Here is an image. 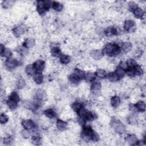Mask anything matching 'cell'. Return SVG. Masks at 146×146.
I'll return each mask as SVG.
<instances>
[{
    "label": "cell",
    "mask_w": 146,
    "mask_h": 146,
    "mask_svg": "<svg viewBox=\"0 0 146 146\" xmlns=\"http://www.w3.org/2000/svg\"><path fill=\"white\" fill-rule=\"evenodd\" d=\"M111 127L119 135H122L126 132V128L122 122L116 118H113L110 121Z\"/></svg>",
    "instance_id": "cell-1"
},
{
    "label": "cell",
    "mask_w": 146,
    "mask_h": 146,
    "mask_svg": "<svg viewBox=\"0 0 146 146\" xmlns=\"http://www.w3.org/2000/svg\"><path fill=\"white\" fill-rule=\"evenodd\" d=\"M92 128L88 125H84L82 127L81 136L82 140L84 141H89L91 140V137L94 133Z\"/></svg>",
    "instance_id": "cell-2"
},
{
    "label": "cell",
    "mask_w": 146,
    "mask_h": 146,
    "mask_svg": "<svg viewBox=\"0 0 146 146\" xmlns=\"http://www.w3.org/2000/svg\"><path fill=\"white\" fill-rule=\"evenodd\" d=\"M19 65V61L16 58H9L7 59L4 62V65L5 67L9 70L16 69Z\"/></svg>",
    "instance_id": "cell-3"
},
{
    "label": "cell",
    "mask_w": 146,
    "mask_h": 146,
    "mask_svg": "<svg viewBox=\"0 0 146 146\" xmlns=\"http://www.w3.org/2000/svg\"><path fill=\"white\" fill-rule=\"evenodd\" d=\"M34 98L35 101L42 103L47 98V94L46 91L41 88L37 89L34 94Z\"/></svg>",
    "instance_id": "cell-4"
},
{
    "label": "cell",
    "mask_w": 146,
    "mask_h": 146,
    "mask_svg": "<svg viewBox=\"0 0 146 146\" xmlns=\"http://www.w3.org/2000/svg\"><path fill=\"white\" fill-rule=\"evenodd\" d=\"M123 28L125 31L128 33H133L136 30L135 22L131 20H127L124 22Z\"/></svg>",
    "instance_id": "cell-5"
},
{
    "label": "cell",
    "mask_w": 146,
    "mask_h": 146,
    "mask_svg": "<svg viewBox=\"0 0 146 146\" xmlns=\"http://www.w3.org/2000/svg\"><path fill=\"white\" fill-rule=\"evenodd\" d=\"M102 84L100 82H93L90 87V91L95 95H98L101 91Z\"/></svg>",
    "instance_id": "cell-6"
},
{
    "label": "cell",
    "mask_w": 146,
    "mask_h": 146,
    "mask_svg": "<svg viewBox=\"0 0 146 146\" xmlns=\"http://www.w3.org/2000/svg\"><path fill=\"white\" fill-rule=\"evenodd\" d=\"M90 57L95 61H100L102 59L104 54L100 49H92L90 52Z\"/></svg>",
    "instance_id": "cell-7"
},
{
    "label": "cell",
    "mask_w": 146,
    "mask_h": 146,
    "mask_svg": "<svg viewBox=\"0 0 146 146\" xmlns=\"http://www.w3.org/2000/svg\"><path fill=\"white\" fill-rule=\"evenodd\" d=\"M21 124L24 129H26L28 130H34L36 128L35 123L31 119H24L21 122Z\"/></svg>",
    "instance_id": "cell-8"
},
{
    "label": "cell",
    "mask_w": 146,
    "mask_h": 146,
    "mask_svg": "<svg viewBox=\"0 0 146 146\" xmlns=\"http://www.w3.org/2000/svg\"><path fill=\"white\" fill-rule=\"evenodd\" d=\"M114 48V43H108L104 46L102 52L104 55L108 56L109 57H113V53Z\"/></svg>",
    "instance_id": "cell-9"
},
{
    "label": "cell",
    "mask_w": 146,
    "mask_h": 146,
    "mask_svg": "<svg viewBox=\"0 0 146 146\" xmlns=\"http://www.w3.org/2000/svg\"><path fill=\"white\" fill-rule=\"evenodd\" d=\"M12 32L16 37L19 38L25 33V28L22 25H17L13 27Z\"/></svg>",
    "instance_id": "cell-10"
},
{
    "label": "cell",
    "mask_w": 146,
    "mask_h": 146,
    "mask_svg": "<svg viewBox=\"0 0 146 146\" xmlns=\"http://www.w3.org/2000/svg\"><path fill=\"white\" fill-rule=\"evenodd\" d=\"M110 104L112 107L114 109L118 108L121 105V100L120 97L117 95L112 96L110 101Z\"/></svg>",
    "instance_id": "cell-11"
},
{
    "label": "cell",
    "mask_w": 146,
    "mask_h": 146,
    "mask_svg": "<svg viewBox=\"0 0 146 146\" xmlns=\"http://www.w3.org/2000/svg\"><path fill=\"white\" fill-rule=\"evenodd\" d=\"M33 65L37 72H41L45 68V62L42 60H38L34 62Z\"/></svg>",
    "instance_id": "cell-12"
},
{
    "label": "cell",
    "mask_w": 146,
    "mask_h": 146,
    "mask_svg": "<svg viewBox=\"0 0 146 146\" xmlns=\"http://www.w3.org/2000/svg\"><path fill=\"white\" fill-rule=\"evenodd\" d=\"M126 141H127L131 145H136L137 143L138 142V139L135 134H128L125 138Z\"/></svg>",
    "instance_id": "cell-13"
},
{
    "label": "cell",
    "mask_w": 146,
    "mask_h": 146,
    "mask_svg": "<svg viewBox=\"0 0 146 146\" xmlns=\"http://www.w3.org/2000/svg\"><path fill=\"white\" fill-rule=\"evenodd\" d=\"M56 124L58 129L62 131H66V130H67V128L69 127V124L66 122L62 119H58Z\"/></svg>",
    "instance_id": "cell-14"
},
{
    "label": "cell",
    "mask_w": 146,
    "mask_h": 146,
    "mask_svg": "<svg viewBox=\"0 0 146 146\" xmlns=\"http://www.w3.org/2000/svg\"><path fill=\"white\" fill-rule=\"evenodd\" d=\"M120 48L122 51H123L125 53H127L131 50L132 48V44L130 42L126 41L122 44Z\"/></svg>",
    "instance_id": "cell-15"
},
{
    "label": "cell",
    "mask_w": 146,
    "mask_h": 146,
    "mask_svg": "<svg viewBox=\"0 0 146 146\" xmlns=\"http://www.w3.org/2000/svg\"><path fill=\"white\" fill-rule=\"evenodd\" d=\"M44 115L48 119H54L56 118V113L54 111V109H52V108H48L46 109L44 112Z\"/></svg>",
    "instance_id": "cell-16"
},
{
    "label": "cell",
    "mask_w": 146,
    "mask_h": 146,
    "mask_svg": "<svg viewBox=\"0 0 146 146\" xmlns=\"http://www.w3.org/2000/svg\"><path fill=\"white\" fill-rule=\"evenodd\" d=\"M51 54L54 58L60 57L62 54V50L61 48L57 46L53 47L51 49Z\"/></svg>",
    "instance_id": "cell-17"
},
{
    "label": "cell",
    "mask_w": 146,
    "mask_h": 146,
    "mask_svg": "<svg viewBox=\"0 0 146 146\" xmlns=\"http://www.w3.org/2000/svg\"><path fill=\"white\" fill-rule=\"evenodd\" d=\"M35 45V41L34 38H28L26 39L23 43V46L27 48H30L34 47Z\"/></svg>",
    "instance_id": "cell-18"
},
{
    "label": "cell",
    "mask_w": 146,
    "mask_h": 146,
    "mask_svg": "<svg viewBox=\"0 0 146 146\" xmlns=\"http://www.w3.org/2000/svg\"><path fill=\"white\" fill-rule=\"evenodd\" d=\"M43 75L41 72H37L34 75L33 80L37 84H41L43 82Z\"/></svg>",
    "instance_id": "cell-19"
},
{
    "label": "cell",
    "mask_w": 146,
    "mask_h": 146,
    "mask_svg": "<svg viewBox=\"0 0 146 146\" xmlns=\"http://www.w3.org/2000/svg\"><path fill=\"white\" fill-rule=\"evenodd\" d=\"M137 112L144 113L145 110V103L143 101H139L135 105Z\"/></svg>",
    "instance_id": "cell-20"
},
{
    "label": "cell",
    "mask_w": 146,
    "mask_h": 146,
    "mask_svg": "<svg viewBox=\"0 0 146 146\" xmlns=\"http://www.w3.org/2000/svg\"><path fill=\"white\" fill-rule=\"evenodd\" d=\"M133 13H134V15L135 17L137 19H143L145 15L143 9L139 7H138L137 9H136L134 11Z\"/></svg>",
    "instance_id": "cell-21"
},
{
    "label": "cell",
    "mask_w": 146,
    "mask_h": 146,
    "mask_svg": "<svg viewBox=\"0 0 146 146\" xmlns=\"http://www.w3.org/2000/svg\"><path fill=\"white\" fill-rule=\"evenodd\" d=\"M26 73L29 76H34L37 72L33 65L29 64L25 68Z\"/></svg>",
    "instance_id": "cell-22"
},
{
    "label": "cell",
    "mask_w": 146,
    "mask_h": 146,
    "mask_svg": "<svg viewBox=\"0 0 146 146\" xmlns=\"http://www.w3.org/2000/svg\"><path fill=\"white\" fill-rule=\"evenodd\" d=\"M73 74L75 77H77L80 81L84 79V76H85L84 72L82 70H81L79 68H75L74 69Z\"/></svg>",
    "instance_id": "cell-23"
},
{
    "label": "cell",
    "mask_w": 146,
    "mask_h": 146,
    "mask_svg": "<svg viewBox=\"0 0 146 146\" xmlns=\"http://www.w3.org/2000/svg\"><path fill=\"white\" fill-rule=\"evenodd\" d=\"M71 60V57L69 54H62L60 57V63L63 65L69 64Z\"/></svg>",
    "instance_id": "cell-24"
},
{
    "label": "cell",
    "mask_w": 146,
    "mask_h": 146,
    "mask_svg": "<svg viewBox=\"0 0 146 146\" xmlns=\"http://www.w3.org/2000/svg\"><path fill=\"white\" fill-rule=\"evenodd\" d=\"M96 78V76L95 73H92V71H88L85 73L84 76V80L86 82H93Z\"/></svg>",
    "instance_id": "cell-25"
},
{
    "label": "cell",
    "mask_w": 146,
    "mask_h": 146,
    "mask_svg": "<svg viewBox=\"0 0 146 146\" xmlns=\"http://www.w3.org/2000/svg\"><path fill=\"white\" fill-rule=\"evenodd\" d=\"M96 118V114H95V113H94L90 111L87 110L84 116V120L88 122H91L95 120Z\"/></svg>",
    "instance_id": "cell-26"
},
{
    "label": "cell",
    "mask_w": 146,
    "mask_h": 146,
    "mask_svg": "<svg viewBox=\"0 0 146 146\" xmlns=\"http://www.w3.org/2000/svg\"><path fill=\"white\" fill-rule=\"evenodd\" d=\"M6 103H7V105L8 107L11 110H15L18 108V102H17L8 99Z\"/></svg>",
    "instance_id": "cell-27"
},
{
    "label": "cell",
    "mask_w": 146,
    "mask_h": 146,
    "mask_svg": "<svg viewBox=\"0 0 146 146\" xmlns=\"http://www.w3.org/2000/svg\"><path fill=\"white\" fill-rule=\"evenodd\" d=\"M37 11L40 15H43L46 13V10L43 6V1H38L37 4Z\"/></svg>",
    "instance_id": "cell-28"
},
{
    "label": "cell",
    "mask_w": 146,
    "mask_h": 146,
    "mask_svg": "<svg viewBox=\"0 0 146 146\" xmlns=\"http://www.w3.org/2000/svg\"><path fill=\"white\" fill-rule=\"evenodd\" d=\"M108 80L111 82H116L119 80V78L115 73V71H110L107 75Z\"/></svg>",
    "instance_id": "cell-29"
},
{
    "label": "cell",
    "mask_w": 146,
    "mask_h": 146,
    "mask_svg": "<svg viewBox=\"0 0 146 146\" xmlns=\"http://www.w3.org/2000/svg\"><path fill=\"white\" fill-rule=\"evenodd\" d=\"M83 103L79 101H76L71 105V109L75 112H78L81 108L83 107Z\"/></svg>",
    "instance_id": "cell-30"
},
{
    "label": "cell",
    "mask_w": 146,
    "mask_h": 146,
    "mask_svg": "<svg viewBox=\"0 0 146 146\" xmlns=\"http://www.w3.org/2000/svg\"><path fill=\"white\" fill-rule=\"evenodd\" d=\"M95 74L96 77L100 78V79H105L107 77L106 71L102 69L96 70L95 72Z\"/></svg>",
    "instance_id": "cell-31"
},
{
    "label": "cell",
    "mask_w": 146,
    "mask_h": 146,
    "mask_svg": "<svg viewBox=\"0 0 146 146\" xmlns=\"http://www.w3.org/2000/svg\"><path fill=\"white\" fill-rule=\"evenodd\" d=\"M16 85L18 89H23L26 85V81L23 78H20L16 82Z\"/></svg>",
    "instance_id": "cell-32"
},
{
    "label": "cell",
    "mask_w": 146,
    "mask_h": 146,
    "mask_svg": "<svg viewBox=\"0 0 146 146\" xmlns=\"http://www.w3.org/2000/svg\"><path fill=\"white\" fill-rule=\"evenodd\" d=\"M31 141L34 145H39L41 143V137L38 134H35L31 136Z\"/></svg>",
    "instance_id": "cell-33"
},
{
    "label": "cell",
    "mask_w": 146,
    "mask_h": 146,
    "mask_svg": "<svg viewBox=\"0 0 146 146\" xmlns=\"http://www.w3.org/2000/svg\"><path fill=\"white\" fill-rule=\"evenodd\" d=\"M52 8L56 12H60L64 8V5L56 1L52 3Z\"/></svg>",
    "instance_id": "cell-34"
},
{
    "label": "cell",
    "mask_w": 146,
    "mask_h": 146,
    "mask_svg": "<svg viewBox=\"0 0 146 146\" xmlns=\"http://www.w3.org/2000/svg\"><path fill=\"white\" fill-rule=\"evenodd\" d=\"M126 74L128 77L130 78H134L136 76L135 74V67H128L126 70Z\"/></svg>",
    "instance_id": "cell-35"
},
{
    "label": "cell",
    "mask_w": 146,
    "mask_h": 146,
    "mask_svg": "<svg viewBox=\"0 0 146 146\" xmlns=\"http://www.w3.org/2000/svg\"><path fill=\"white\" fill-rule=\"evenodd\" d=\"M115 73H116V74L117 75V76L118 77V78L120 79L123 78L126 75V71L124 70H123V69L120 68V67H118L115 71Z\"/></svg>",
    "instance_id": "cell-36"
},
{
    "label": "cell",
    "mask_w": 146,
    "mask_h": 146,
    "mask_svg": "<svg viewBox=\"0 0 146 146\" xmlns=\"http://www.w3.org/2000/svg\"><path fill=\"white\" fill-rule=\"evenodd\" d=\"M1 55L3 58H5L8 59L12 57V56H13V53L9 48H5V49L4 50L3 53L1 54Z\"/></svg>",
    "instance_id": "cell-37"
},
{
    "label": "cell",
    "mask_w": 146,
    "mask_h": 146,
    "mask_svg": "<svg viewBox=\"0 0 146 146\" xmlns=\"http://www.w3.org/2000/svg\"><path fill=\"white\" fill-rule=\"evenodd\" d=\"M69 81L73 85H77L78 84L79 82L81 81L77 77H75L73 74H70L69 76Z\"/></svg>",
    "instance_id": "cell-38"
},
{
    "label": "cell",
    "mask_w": 146,
    "mask_h": 146,
    "mask_svg": "<svg viewBox=\"0 0 146 146\" xmlns=\"http://www.w3.org/2000/svg\"><path fill=\"white\" fill-rule=\"evenodd\" d=\"M9 99L14 101L17 102H19L20 100V96L16 91H13L10 94V95L9 96Z\"/></svg>",
    "instance_id": "cell-39"
},
{
    "label": "cell",
    "mask_w": 146,
    "mask_h": 146,
    "mask_svg": "<svg viewBox=\"0 0 146 146\" xmlns=\"http://www.w3.org/2000/svg\"><path fill=\"white\" fill-rule=\"evenodd\" d=\"M14 141V139L13 136L10 135H9L7 136H5L3 139V143L5 145H11Z\"/></svg>",
    "instance_id": "cell-40"
},
{
    "label": "cell",
    "mask_w": 146,
    "mask_h": 146,
    "mask_svg": "<svg viewBox=\"0 0 146 146\" xmlns=\"http://www.w3.org/2000/svg\"><path fill=\"white\" fill-rule=\"evenodd\" d=\"M135 70L136 75L137 76L140 77V76H142L144 74L143 69L140 65H137L136 66H135Z\"/></svg>",
    "instance_id": "cell-41"
},
{
    "label": "cell",
    "mask_w": 146,
    "mask_h": 146,
    "mask_svg": "<svg viewBox=\"0 0 146 146\" xmlns=\"http://www.w3.org/2000/svg\"><path fill=\"white\" fill-rule=\"evenodd\" d=\"M9 117L5 113H1V116H0V122L1 124H5L9 121Z\"/></svg>",
    "instance_id": "cell-42"
},
{
    "label": "cell",
    "mask_w": 146,
    "mask_h": 146,
    "mask_svg": "<svg viewBox=\"0 0 146 146\" xmlns=\"http://www.w3.org/2000/svg\"><path fill=\"white\" fill-rule=\"evenodd\" d=\"M138 8V6H137V4L134 2V1H130L128 4V10L130 11V12H134V11L137 9Z\"/></svg>",
    "instance_id": "cell-43"
},
{
    "label": "cell",
    "mask_w": 146,
    "mask_h": 146,
    "mask_svg": "<svg viewBox=\"0 0 146 146\" xmlns=\"http://www.w3.org/2000/svg\"><path fill=\"white\" fill-rule=\"evenodd\" d=\"M126 64L127 65L128 67H135L136 66L137 64L136 63V62L135 61V60L132 59V58H129L126 61Z\"/></svg>",
    "instance_id": "cell-44"
},
{
    "label": "cell",
    "mask_w": 146,
    "mask_h": 146,
    "mask_svg": "<svg viewBox=\"0 0 146 146\" xmlns=\"http://www.w3.org/2000/svg\"><path fill=\"white\" fill-rule=\"evenodd\" d=\"M21 135L23 137H24L25 139H28L30 137L31 133L30 132V130L24 129L21 131Z\"/></svg>",
    "instance_id": "cell-45"
},
{
    "label": "cell",
    "mask_w": 146,
    "mask_h": 146,
    "mask_svg": "<svg viewBox=\"0 0 146 146\" xmlns=\"http://www.w3.org/2000/svg\"><path fill=\"white\" fill-rule=\"evenodd\" d=\"M43 6L46 11L49 10L51 7L52 6V2L50 1H43Z\"/></svg>",
    "instance_id": "cell-46"
},
{
    "label": "cell",
    "mask_w": 146,
    "mask_h": 146,
    "mask_svg": "<svg viewBox=\"0 0 146 146\" xmlns=\"http://www.w3.org/2000/svg\"><path fill=\"white\" fill-rule=\"evenodd\" d=\"M120 68L123 69V70H126L127 68H128V66H127V65L126 64V62H124V61H122L119 63V66Z\"/></svg>",
    "instance_id": "cell-47"
},
{
    "label": "cell",
    "mask_w": 146,
    "mask_h": 146,
    "mask_svg": "<svg viewBox=\"0 0 146 146\" xmlns=\"http://www.w3.org/2000/svg\"><path fill=\"white\" fill-rule=\"evenodd\" d=\"M5 49V46L3 43H1V45H0V54H2Z\"/></svg>",
    "instance_id": "cell-48"
}]
</instances>
